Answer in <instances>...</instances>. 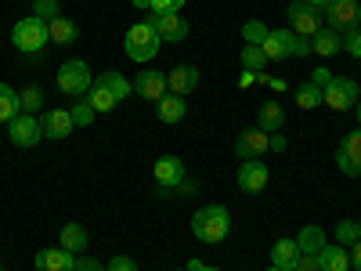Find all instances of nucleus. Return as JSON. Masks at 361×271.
<instances>
[{
	"label": "nucleus",
	"mask_w": 361,
	"mask_h": 271,
	"mask_svg": "<svg viewBox=\"0 0 361 271\" xmlns=\"http://www.w3.org/2000/svg\"><path fill=\"white\" fill-rule=\"evenodd\" d=\"M228 231H231V214H228V206L209 203V206L195 210V217H192V235L199 239V243H224Z\"/></svg>",
	"instance_id": "f257e3e1"
},
{
	"label": "nucleus",
	"mask_w": 361,
	"mask_h": 271,
	"mask_svg": "<svg viewBox=\"0 0 361 271\" xmlns=\"http://www.w3.org/2000/svg\"><path fill=\"white\" fill-rule=\"evenodd\" d=\"M159 47H163V40H159V33H156V25H152V18H145V22H134L130 29H127V37H123V51L134 58V62H152V58L159 54Z\"/></svg>",
	"instance_id": "f03ea898"
},
{
	"label": "nucleus",
	"mask_w": 361,
	"mask_h": 271,
	"mask_svg": "<svg viewBox=\"0 0 361 271\" xmlns=\"http://www.w3.org/2000/svg\"><path fill=\"white\" fill-rule=\"evenodd\" d=\"M11 44H15L25 58H40V54H44V47L51 44L47 22H40L37 15H29V18L15 22V29H11Z\"/></svg>",
	"instance_id": "7ed1b4c3"
},
{
	"label": "nucleus",
	"mask_w": 361,
	"mask_h": 271,
	"mask_svg": "<svg viewBox=\"0 0 361 271\" xmlns=\"http://www.w3.org/2000/svg\"><path fill=\"white\" fill-rule=\"evenodd\" d=\"M289 22H293V33L296 37H314L318 29H325V11L307 4V0H293V4L286 8Z\"/></svg>",
	"instance_id": "20e7f679"
},
{
	"label": "nucleus",
	"mask_w": 361,
	"mask_h": 271,
	"mask_svg": "<svg viewBox=\"0 0 361 271\" xmlns=\"http://www.w3.org/2000/svg\"><path fill=\"white\" fill-rule=\"evenodd\" d=\"M325 25L336 29V33H350V29H361V4L357 0H329L325 4Z\"/></svg>",
	"instance_id": "39448f33"
},
{
	"label": "nucleus",
	"mask_w": 361,
	"mask_h": 271,
	"mask_svg": "<svg viewBox=\"0 0 361 271\" xmlns=\"http://www.w3.org/2000/svg\"><path fill=\"white\" fill-rule=\"evenodd\" d=\"M90 87H94V76H90L87 62H80V58H69V62L58 69V90H66V95L83 98Z\"/></svg>",
	"instance_id": "423d86ee"
},
{
	"label": "nucleus",
	"mask_w": 361,
	"mask_h": 271,
	"mask_svg": "<svg viewBox=\"0 0 361 271\" xmlns=\"http://www.w3.org/2000/svg\"><path fill=\"white\" fill-rule=\"evenodd\" d=\"M152 177H156V185H159V195L170 199L180 185H185L188 170H185V163H180L177 156H163V159L152 167Z\"/></svg>",
	"instance_id": "0eeeda50"
},
{
	"label": "nucleus",
	"mask_w": 361,
	"mask_h": 271,
	"mask_svg": "<svg viewBox=\"0 0 361 271\" xmlns=\"http://www.w3.org/2000/svg\"><path fill=\"white\" fill-rule=\"evenodd\" d=\"M325 105L329 109H336V112H347V109H354L357 105V98H361V87H357V80H350V76H333V83H329L325 90Z\"/></svg>",
	"instance_id": "6e6552de"
},
{
	"label": "nucleus",
	"mask_w": 361,
	"mask_h": 271,
	"mask_svg": "<svg viewBox=\"0 0 361 271\" xmlns=\"http://www.w3.org/2000/svg\"><path fill=\"white\" fill-rule=\"evenodd\" d=\"M8 131H11V141H15L18 148H33V145L44 138V127H40V119H37L33 112H18L11 124H8Z\"/></svg>",
	"instance_id": "1a4fd4ad"
},
{
	"label": "nucleus",
	"mask_w": 361,
	"mask_h": 271,
	"mask_svg": "<svg viewBox=\"0 0 361 271\" xmlns=\"http://www.w3.org/2000/svg\"><path fill=\"white\" fill-rule=\"evenodd\" d=\"M336 167L347 174V177H361V127L350 131L340 148H336Z\"/></svg>",
	"instance_id": "9d476101"
},
{
	"label": "nucleus",
	"mask_w": 361,
	"mask_h": 271,
	"mask_svg": "<svg viewBox=\"0 0 361 271\" xmlns=\"http://www.w3.org/2000/svg\"><path fill=\"white\" fill-rule=\"evenodd\" d=\"M293 40H296L293 29H271L267 40L260 44V51L267 62H282V58H293Z\"/></svg>",
	"instance_id": "9b49d317"
},
{
	"label": "nucleus",
	"mask_w": 361,
	"mask_h": 271,
	"mask_svg": "<svg viewBox=\"0 0 361 271\" xmlns=\"http://www.w3.org/2000/svg\"><path fill=\"white\" fill-rule=\"evenodd\" d=\"M134 95H141L145 102H159L166 95V73L159 69H141L134 76Z\"/></svg>",
	"instance_id": "f8f14e48"
},
{
	"label": "nucleus",
	"mask_w": 361,
	"mask_h": 271,
	"mask_svg": "<svg viewBox=\"0 0 361 271\" xmlns=\"http://www.w3.org/2000/svg\"><path fill=\"white\" fill-rule=\"evenodd\" d=\"M148 18H152V25H156V33H159L163 44H180L188 37V22L180 18V11H173V15H148Z\"/></svg>",
	"instance_id": "ddd939ff"
},
{
	"label": "nucleus",
	"mask_w": 361,
	"mask_h": 271,
	"mask_svg": "<svg viewBox=\"0 0 361 271\" xmlns=\"http://www.w3.org/2000/svg\"><path fill=\"white\" fill-rule=\"evenodd\" d=\"M267 148H271V134H264V131L257 127V131L238 134V141H235V156L246 163V159H260Z\"/></svg>",
	"instance_id": "4468645a"
},
{
	"label": "nucleus",
	"mask_w": 361,
	"mask_h": 271,
	"mask_svg": "<svg viewBox=\"0 0 361 271\" xmlns=\"http://www.w3.org/2000/svg\"><path fill=\"white\" fill-rule=\"evenodd\" d=\"M40 127H44V138H54V141H62V138H69L73 134V112L69 109H51V112H44L40 116Z\"/></svg>",
	"instance_id": "2eb2a0df"
},
{
	"label": "nucleus",
	"mask_w": 361,
	"mask_h": 271,
	"mask_svg": "<svg viewBox=\"0 0 361 271\" xmlns=\"http://www.w3.org/2000/svg\"><path fill=\"white\" fill-rule=\"evenodd\" d=\"M238 188L250 192V195L264 192L267 188V167L260 159H246L243 167H238Z\"/></svg>",
	"instance_id": "dca6fc26"
},
{
	"label": "nucleus",
	"mask_w": 361,
	"mask_h": 271,
	"mask_svg": "<svg viewBox=\"0 0 361 271\" xmlns=\"http://www.w3.org/2000/svg\"><path fill=\"white\" fill-rule=\"evenodd\" d=\"M76 267V253H69L66 246H51L37 253V271H73Z\"/></svg>",
	"instance_id": "f3484780"
},
{
	"label": "nucleus",
	"mask_w": 361,
	"mask_h": 271,
	"mask_svg": "<svg viewBox=\"0 0 361 271\" xmlns=\"http://www.w3.org/2000/svg\"><path fill=\"white\" fill-rule=\"evenodd\" d=\"M195 87H199V69H195V66H177V69L166 76V90H170V95L185 98V95H192Z\"/></svg>",
	"instance_id": "a211bd4d"
},
{
	"label": "nucleus",
	"mask_w": 361,
	"mask_h": 271,
	"mask_svg": "<svg viewBox=\"0 0 361 271\" xmlns=\"http://www.w3.org/2000/svg\"><path fill=\"white\" fill-rule=\"evenodd\" d=\"M322 271H350V250L340 243H325V250L318 253Z\"/></svg>",
	"instance_id": "6ab92c4d"
},
{
	"label": "nucleus",
	"mask_w": 361,
	"mask_h": 271,
	"mask_svg": "<svg viewBox=\"0 0 361 271\" xmlns=\"http://www.w3.org/2000/svg\"><path fill=\"white\" fill-rule=\"evenodd\" d=\"M282 124H286V109H282L279 102H264V105L257 109V127H260L264 134H279Z\"/></svg>",
	"instance_id": "aec40b11"
},
{
	"label": "nucleus",
	"mask_w": 361,
	"mask_h": 271,
	"mask_svg": "<svg viewBox=\"0 0 361 271\" xmlns=\"http://www.w3.org/2000/svg\"><path fill=\"white\" fill-rule=\"evenodd\" d=\"M94 83H102L116 102H123V98H130V95H134V80H127L123 73H116V69H109V73L94 76Z\"/></svg>",
	"instance_id": "412c9836"
},
{
	"label": "nucleus",
	"mask_w": 361,
	"mask_h": 271,
	"mask_svg": "<svg viewBox=\"0 0 361 271\" xmlns=\"http://www.w3.org/2000/svg\"><path fill=\"white\" fill-rule=\"evenodd\" d=\"M311 47H314V54H322V58H333V54H340L343 51V37L336 33V29H318V33L311 37Z\"/></svg>",
	"instance_id": "4be33fe9"
},
{
	"label": "nucleus",
	"mask_w": 361,
	"mask_h": 271,
	"mask_svg": "<svg viewBox=\"0 0 361 271\" xmlns=\"http://www.w3.org/2000/svg\"><path fill=\"white\" fill-rule=\"evenodd\" d=\"M156 112H159L163 124H180L185 112H188V105H185V98H180V95H170V90H166V95L156 102Z\"/></svg>",
	"instance_id": "5701e85b"
},
{
	"label": "nucleus",
	"mask_w": 361,
	"mask_h": 271,
	"mask_svg": "<svg viewBox=\"0 0 361 271\" xmlns=\"http://www.w3.org/2000/svg\"><path fill=\"white\" fill-rule=\"evenodd\" d=\"M296 246H300V253H322L325 250V228L304 224V228H300V235H296Z\"/></svg>",
	"instance_id": "b1692460"
},
{
	"label": "nucleus",
	"mask_w": 361,
	"mask_h": 271,
	"mask_svg": "<svg viewBox=\"0 0 361 271\" xmlns=\"http://www.w3.org/2000/svg\"><path fill=\"white\" fill-rule=\"evenodd\" d=\"M296 257H300L296 239H279V243L271 246V264H275V267H282V271H289V267L296 264Z\"/></svg>",
	"instance_id": "393cba45"
},
{
	"label": "nucleus",
	"mask_w": 361,
	"mask_h": 271,
	"mask_svg": "<svg viewBox=\"0 0 361 271\" xmlns=\"http://www.w3.org/2000/svg\"><path fill=\"white\" fill-rule=\"evenodd\" d=\"M18 112H22V95L11 83H0V124H11Z\"/></svg>",
	"instance_id": "a878e982"
},
{
	"label": "nucleus",
	"mask_w": 361,
	"mask_h": 271,
	"mask_svg": "<svg viewBox=\"0 0 361 271\" xmlns=\"http://www.w3.org/2000/svg\"><path fill=\"white\" fill-rule=\"evenodd\" d=\"M47 33H51V40H54V44H76L80 25H76L73 18H66V15H58L54 22H47Z\"/></svg>",
	"instance_id": "bb28decb"
},
{
	"label": "nucleus",
	"mask_w": 361,
	"mask_h": 271,
	"mask_svg": "<svg viewBox=\"0 0 361 271\" xmlns=\"http://www.w3.org/2000/svg\"><path fill=\"white\" fill-rule=\"evenodd\" d=\"M87 243H90V239H87V228L83 224H62V246L69 250V253H87Z\"/></svg>",
	"instance_id": "cd10ccee"
},
{
	"label": "nucleus",
	"mask_w": 361,
	"mask_h": 271,
	"mask_svg": "<svg viewBox=\"0 0 361 271\" xmlns=\"http://www.w3.org/2000/svg\"><path fill=\"white\" fill-rule=\"evenodd\" d=\"M296 105H300V109H318V105H325V95L307 80V83L296 87Z\"/></svg>",
	"instance_id": "c85d7f7f"
},
{
	"label": "nucleus",
	"mask_w": 361,
	"mask_h": 271,
	"mask_svg": "<svg viewBox=\"0 0 361 271\" xmlns=\"http://www.w3.org/2000/svg\"><path fill=\"white\" fill-rule=\"evenodd\" d=\"M87 98H90V105H94V112H112V109L119 105V102L109 95V90L102 87V83H94V87H90V90H87Z\"/></svg>",
	"instance_id": "c756f323"
},
{
	"label": "nucleus",
	"mask_w": 361,
	"mask_h": 271,
	"mask_svg": "<svg viewBox=\"0 0 361 271\" xmlns=\"http://www.w3.org/2000/svg\"><path fill=\"white\" fill-rule=\"evenodd\" d=\"M238 58H243V69H250V73H264V66H267L264 51H260V47H253V44H246L243 51H238Z\"/></svg>",
	"instance_id": "7c9ffc66"
},
{
	"label": "nucleus",
	"mask_w": 361,
	"mask_h": 271,
	"mask_svg": "<svg viewBox=\"0 0 361 271\" xmlns=\"http://www.w3.org/2000/svg\"><path fill=\"white\" fill-rule=\"evenodd\" d=\"M69 112H73V124H76V127H90V124H94V105H90L87 95L76 98V105H73Z\"/></svg>",
	"instance_id": "2f4dec72"
},
{
	"label": "nucleus",
	"mask_w": 361,
	"mask_h": 271,
	"mask_svg": "<svg viewBox=\"0 0 361 271\" xmlns=\"http://www.w3.org/2000/svg\"><path fill=\"white\" fill-rule=\"evenodd\" d=\"M267 33H271V29H267L260 18H250V22L243 25V40H246V44H253V47H260V44L267 40Z\"/></svg>",
	"instance_id": "473e14b6"
},
{
	"label": "nucleus",
	"mask_w": 361,
	"mask_h": 271,
	"mask_svg": "<svg viewBox=\"0 0 361 271\" xmlns=\"http://www.w3.org/2000/svg\"><path fill=\"white\" fill-rule=\"evenodd\" d=\"M357 239H361L357 221H340V224H336V243H340V246H347V250H350V246L357 243Z\"/></svg>",
	"instance_id": "72a5a7b5"
},
{
	"label": "nucleus",
	"mask_w": 361,
	"mask_h": 271,
	"mask_svg": "<svg viewBox=\"0 0 361 271\" xmlns=\"http://www.w3.org/2000/svg\"><path fill=\"white\" fill-rule=\"evenodd\" d=\"M33 15L40 22H54L58 15H62V4H58V0H33Z\"/></svg>",
	"instance_id": "f704fd0d"
},
{
	"label": "nucleus",
	"mask_w": 361,
	"mask_h": 271,
	"mask_svg": "<svg viewBox=\"0 0 361 271\" xmlns=\"http://www.w3.org/2000/svg\"><path fill=\"white\" fill-rule=\"evenodd\" d=\"M40 105H44V90H40V87H25V90H22V112H33V116H37Z\"/></svg>",
	"instance_id": "c9c22d12"
},
{
	"label": "nucleus",
	"mask_w": 361,
	"mask_h": 271,
	"mask_svg": "<svg viewBox=\"0 0 361 271\" xmlns=\"http://www.w3.org/2000/svg\"><path fill=\"white\" fill-rule=\"evenodd\" d=\"M343 51L354 54L361 62V29H350V33H343Z\"/></svg>",
	"instance_id": "e433bc0d"
},
{
	"label": "nucleus",
	"mask_w": 361,
	"mask_h": 271,
	"mask_svg": "<svg viewBox=\"0 0 361 271\" xmlns=\"http://www.w3.org/2000/svg\"><path fill=\"white\" fill-rule=\"evenodd\" d=\"M289 271H322L318 253H300V257H296V264H293Z\"/></svg>",
	"instance_id": "4c0bfd02"
},
{
	"label": "nucleus",
	"mask_w": 361,
	"mask_h": 271,
	"mask_svg": "<svg viewBox=\"0 0 361 271\" xmlns=\"http://www.w3.org/2000/svg\"><path fill=\"white\" fill-rule=\"evenodd\" d=\"M73 271H105V264L98 257H90V253H76V267Z\"/></svg>",
	"instance_id": "58836bf2"
},
{
	"label": "nucleus",
	"mask_w": 361,
	"mask_h": 271,
	"mask_svg": "<svg viewBox=\"0 0 361 271\" xmlns=\"http://www.w3.org/2000/svg\"><path fill=\"white\" fill-rule=\"evenodd\" d=\"M185 8V0H152V15H173Z\"/></svg>",
	"instance_id": "ea45409f"
},
{
	"label": "nucleus",
	"mask_w": 361,
	"mask_h": 271,
	"mask_svg": "<svg viewBox=\"0 0 361 271\" xmlns=\"http://www.w3.org/2000/svg\"><path fill=\"white\" fill-rule=\"evenodd\" d=\"M105 271H137V264H134L130 257H123V253H116V257L105 264Z\"/></svg>",
	"instance_id": "a19ab883"
},
{
	"label": "nucleus",
	"mask_w": 361,
	"mask_h": 271,
	"mask_svg": "<svg viewBox=\"0 0 361 271\" xmlns=\"http://www.w3.org/2000/svg\"><path fill=\"white\" fill-rule=\"evenodd\" d=\"M307 54H314L311 37H296V40H293V58H307Z\"/></svg>",
	"instance_id": "79ce46f5"
},
{
	"label": "nucleus",
	"mask_w": 361,
	"mask_h": 271,
	"mask_svg": "<svg viewBox=\"0 0 361 271\" xmlns=\"http://www.w3.org/2000/svg\"><path fill=\"white\" fill-rule=\"evenodd\" d=\"M311 83H314L318 90H325L329 83H333V73H329V69L322 66V69H314V73H311Z\"/></svg>",
	"instance_id": "37998d69"
},
{
	"label": "nucleus",
	"mask_w": 361,
	"mask_h": 271,
	"mask_svg": "<svg viewBox=\"0 0 361 271\" xmlns=\"http://www.w3.org/2000/svg\"><path fill=\"white\" fill-rule=\"evenodd\" d=\"M253 83H257V73H250V69L238 73V87H243V90H246V87H253Z\"/></svg>",
	"instance_id": "c03bdc74"
},
{
	"label": "nucleus",
	"mask_w": 361,
	"mask_h": 271,
	"mask_svg": "<svg viewBox=\"0 0 361 271\" xmlns=\"http://www.w3.org/2000/svg\"><path fill=\"white\" fill-rule=\"evenodd\" d=\"M350 264H354V267L361 271V239H357V243L350 246Z\"/></svg>",
	"instance_id": "a18cd8bd"
},
{
	"label": "nucleus",
	"mask_w": 361,
	"mask_h": 271,
	"mask_svg": "<svg viewBox=\"0 0 361 271\" xmlns=\"http://www.w3.org/2000/svg\"><path fill=\"white\" fill-rule=\"evenodd\" d=\"M185 267H188V271H221V267H209V264H202V260H188Z\"/></svg>",
	"instance_id": "49530a36"
},
{
	"label": "nucleus",
	"mask_w": 361,
	"mask_h": 271,
	"mask_svg": "<svg viewBox=\"0 0 361 271\" xmlns=\"http://www.w3.org/2000/svg\"><path fill=\"white\" fill-rule=\"evenodd\" d=\"M271 152H286V138H279V134H271Z\"/></svg>",
	"instance_id": "de8ad7c7"
},
{
	"label": "nucleus",
	"mask_w": 361,
	"mask_h": 271,
	"mask_svg": "<svg viewBox=\"0 0 361 271\" xmlns=\"http://www.w3.org/2000/svg\"><path fill=\"white\" fill-rule=\"evenodd\" d=\"M264 83H271V90H286V80H279V76H267Z\"/></svg>",
	"instance_id": "09e8293b"
},
{
	"label": "nucleus",
	"mask_w": 361,
	"mask_h": 271,
	"mask_svg": "<svg viewBox=\"0 0 361 271\" xmlns=\"http://www.w3.org/2000/svg\"><path fill=\"white\" fill-rule=\"evenodd\" d=\"M134 8H141V11H152V0H134Z\"/></svg>",
	"instance_id": "8fccbe9b"
},
{
	"label": "nucleus",
	"mask_w": 361,
	"mask_h": 271,
	"mask_svg": "<svg viewBox=\"0 0 361 271\" xmlns=\"http://www.w3.org/2000/svg\"><path fill=\"white\" fill-rule=\"evenodd\" d=\"M307 4H314V8H322V11H325V4H329V0H307Z\"/></svg>",
	"instance_id": "3c124183"
},
{
	"label": "nucleus",
	"mask_w": 361,
	"mask_h": 271,
	"mask_svg": "<svg viewBox=\"0 0 361 271\" xmlns=\"http://www.w3.org/2000/svg\"><path fill=\"white\" fill-rule=\"evenodd\" d=\"M354 116H357V127H361V98H357V105H354Z\"/></svg>",
	"instance_id": "603ef678"
},
{
	"label": "nucleus",
	"mask_w": 361,
	"mask_h": 271,
	"mask_svg": "<svg viewBox=\"0 0 361 271\" xmlns=\"http://www.w3.org/2000/svg\"><path fill=\"white\" fill-rule=\"evenodd\" d=\"M267 271H282V267H275V264H271V267H267Z\"/></svg>",
	"instance_id": "864d4df0"
},
{
	"label": "nucleus",
	"mask_w": 361,
	"mask_h": 271,
	"mask_svg": "<svg viewBox=\"0 0 361 271\" xmlns=\"http://www.w3.org/2000/svg\"><path fill=\"white\" fill-rule=\"evenodd\" d=\"M177 271H188V267H177Z\"/></svg>",
	"instance_id": "5fc2aeb1"
},
{
	"label": "nucleus",
	"mask_w": 361,
	"mask_h": 271,
	"mask_svg": "<svg viewBox=\"0 0 361 271\" xmlns=\"http://www.w3.org/2000/svg\"><path fill=\"white\" fill-rule=\"evenodd\" d=\"M357 228H361V221H357Z\"/></svg>",
	"instance_id": "6e6d98bb"
},
{
	"label": "nucleus",
	"mask_w": 361,
	"mask_h": 271,
	"mask_svg": "<svg viewBox=\"0 0 361 271\" xmlns=\"http://www.w3.org/2000/svg\"><path fill=\"white\" fill-rule=\"evenodd\" d=\"M58 4H62V0H58Z\"/></svg>",
	"instance_id": "4d7b16f0"
},
{
	"label": "nucleus",
	"mask_w": 361,
	"mask_h": 271,
	"mask_svg": "<svg viewBox=\"0 0 361 271\" xmlns=\"http://www.w3.org/2000/svg\"><path fill=\"white\" fill-rule=\"evenodd\" d=\"M0 271H4V267H0Z\"/></svg>",
	"instance_id": "13d9d810"
}]
</instances>
